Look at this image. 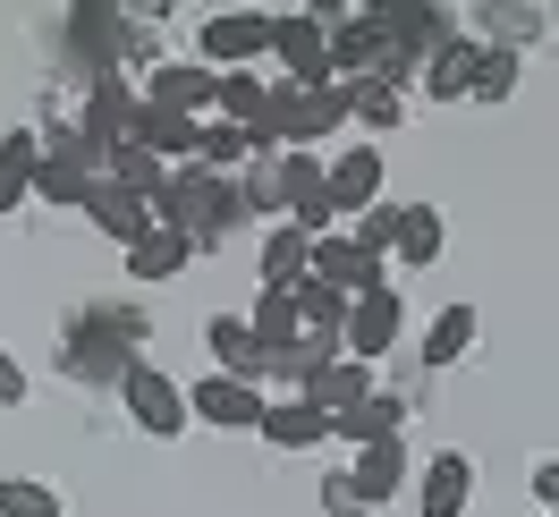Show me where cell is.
<instances>
[{"label": "cell", "mask_w": 559, "mask_h": 517, "mask_svg": "<svg viewBox=\"0 0 559 517\" xmlns=\"http://www.w3.org/2000/svg\"><path fill=\"white\" fill-rule=\"evenodd\" d=\"M144 306H119V297H94L60 322V374L69 381H94V390H119V374L144 356Z\"/></svg>", "instance_id": "1"}, {"label": "cell", "mask_w": 559, "mask_h": 517, "mask_svg": "<svg viewBox=\"0 0 559 517\" xmlns=\"http://www.w3.org/2000/svg\"><path fill=\"white\" fill-rule=\"evenodd\" d=\"M153 230H178V238L195 246H221V238H238L246 230V204H238V178H212V171H170V187L153 196Z\"/></svg>", "instance_id": "2"}, {"label": "cell", "mask_w": 559, "mask_h": 517, "mask_svg": "<svg viewBox=\"0 0 559 517\" xmlns=\"http://www.w3.org/2000/svg\"><path fill=\"white\" fill-rule=\"evenodd\" d=\"M272 60V9H212L195 17V69L229 77V69H254Z\"/></svg>", "instance_id": "3"}, {"label": "cell", "mask_w": 559, "mask_h": 517, "mask_svg": "<svg viewBox=\"0 0 559 517\" xmlns=\"http://www.w3.org/2000/svg\"><path fill=\"white\" fill-rule=\"evenodd\" d=\"M60 43H69V51H76L94 77H128L136 17H128V9H110V0H76L69 17H60Z\"/></svg>", "instance_id": "4"}, {"label": "cell", "mask_w": 559, "mask_h": 517, "mask_svg": "<svg viewBox=\"0 0 559 517\" xmlns=\"http://www.w3.org/2000/svg\"><path fill=\"white\" fill-rule=\"evenodd\" d=\"M272 60H280V85H306V94L340 85L331 77V26L314 9H272Z\"/></svg>", "instance_id": "5"}, {"label": "cell", "mask_w": 559, "mask_h": 517, "mask_svg": "<svg viewBox=\"0 0 559 517\" xmlns=\"http://www.w3.org/2000/svg\"><path fill=\"white\" fill-rule=\"evenodd\" d=\"M373 17H382L390 51H399L416 77H424L432 51H450V43L466 35V17H457V9H432V0H373Z\"/></svg>", "instance_id": "6"}, {"label": "cell", "mask_w": 559, "mask_h": 517, "mask_svg": "<svg viewBox=\"0 0 559 517\" xmlns=\"http://www.w3.org/2000/svg\"><path fill=\"white\" fill-rule=\"evenodd\" d=\"M119 399H128V424L153 433V442H178V433H187V390H178L162 365H144V356H136V365L119 374Z\"/></svg>", "instance_id": "7"}, {"label": "cell", "mask_w": 559, "mask_h": 517, "mask_svg": "<svg viewBox=\"0 0 559 517\" xmlns=\"http://www.w3.org/2000/svg\"><path fill=\"white\" fill-rule=\"evenodd\" d=\"M399 331H407V297H399V280H390V289H365V297L348 306L340 348H348L356 365H382L390 348H399Z\"/></svg>", "instance_id": "8"}, {"label": "cell", "mask_w": 559, "mask_h": 517, "mask_svg": "<svg viewBox=\"0 0 559 517\" xmlns=\"http://www.w3.org/2000/svg\"><path fill=\"white\" fill-rule=\"evenodd\" d=\"M280 204H288V221H297L306 238H331V230H340V212L322 196V153H280Z\"/></svg>", "instance_id": "9"}, {"label": "cell", "mask_w": 559, "mask_h": 517, "mask_svg": "<svg viewBox=\"0 0 559 517\" xmlns=\"http://www.w3.org/2000/svg\"><path fill=\"white\" fill-rule=\"evenodd\" d=\"M322 196H331V212H340V221L373 212V204H382V153H373V144L331 153V162H322Z\"/></svg>", "instance_id": "10"}, {"label": "cell", "mask_w": 559, "mask_h": 517, "mask_svg": "<svg viewBox=\"0 0 559 517\" xmlns=\"http://www.w3.org/2000/svg\"><path fill=\"white\" fill-rule=\"evenodd\" d=\"M306 272L322 280V289H340V297H365V289H390V263H373V255H365V246H348L340 238V230H331V238H314V255H306Z\"/></svg>", "instance_id": "11"}, {"label": "cell", "mask_w": 559, "mask_h": 517, "mask_svg": "<svg viewBox=\"0 0 559 517\" xmlns=\"http://www.w3.org/2000/svg\"><path fill=\"white\" fill-rule=\"evenodd\" d=\"M263 390L254 381H229V374H204L195 390H187V415H204V424H221V433H254L263 424Z\"/></svg>", "instance_id": "12"}, {"label": "cell", "mask_w": 559, "mask_h": 517, "mask_svg": "<svg viewBox=\"0 0 559 517\" xmlns=\"http://www.w3.org/2000/svg\"><path fill=\"white\" fill-rule=\"evenodd\" d=\"M212 85H221V77L195 69V60H153V77H144V94H136V103L178 110V119H212Z\"/></svg>", "instance_id": "13"}, {"label": "cell", "mask_w": 559, "mask_h": 517, "mask_svg": "<svg viewBox=\"0 0 559 517\" xmlns=\"http://www.w3.org/2000/svg\"><path fill=\"white\" fill-rule=\"evenodd\" d=\"M128 128H136V94H128V77H94V94H85V119H76V137L94 144V153H119L128 144Z\"/></svg>", "instance_id": "14"}, {"label": "cell", "mask_w": 559, "mask_h": 517, "mask_svg": "<svg viewBox=\"0 0 559 517\" xmlns=\"http://www.w3.org/2000/svg\"><path fill=\"white\" fill-rule=\"evenodd\" d=\"M382 60H390L382 17H373V9H348V17L331 26V77H340V85H356V77H373Z\"/></svg>", "instance_id": "15"}, {"label": "cell", "mask_w": 559, "mask_h": 517, "mask_svg": "<svg viewBox=\"0 0 559 517\" xmlns=\"http://www.w3.org/2000/svg\"><path fill=\"white\" fill-rule=\"evenodd\" d=\"M331 442H356V449H373V442H407V399H399V390H373V399H356L348 415H331Z\"/></svg>", "instance_id": "16"}, {"label": "cell", "mask_w": 559, "mask_h": 517, "mask_svg": "<svg viewBox=\"0 0 559 517\" xmlns=\"http://www.w3.org/2000/svg\"><path fill=\"white\" fill-rule=\"evenodd\" d=\"M466 501H475V458H466V449H441V458L424 467L416 517H466Z\"/></svg>", "instance_id": "17"}, {"label": "cell", "mask_w": 559, "mask_h": 517, "mask_svg": "<svg viewBox=\"0 0 559 517\" xmlns=\"http://www.w3.org/2000/svg\"><path fill=\"white\" fill-rule=\"evenodd\" d=\"M373 390H382V381H373V365H356V356H331L322 374H306V390H297V399H306V408H322V415H348L356 399H373Z\"/></svg>", "instance_id": "18"}, {"label": "cell", "mask_w": 559, "mask_h": 517, "mask_svg": "<svg viewBox=\"0 0 559 517\" xmlns=\"http://www.w3.org/2000/svg\"><path fill=\"white\" fill-rule=\"evenodd\" d=\"M195 128H204V119H178V110H153V103H136V128H128V144H144L153 162L187 171V162H195Z\"/></svg>", "instance_id": "19"}, {"label": "cell", "mask_w": 559, "mask_h": 517, "mask_svg": "<svg viewBox=\"0 0 559 517\" xmlns=\"http://www.w3.org/2000/svg\"><path fill=\"white\" fill-rule=\"evenodd\" d=\"M76 212H85V221H94L103 238H119V246H136L144 230H153V204H136V196H128V187H110V178H94Z\"/></svg>", "instance_id": "20"}, {"label": "cell", "mask_w": 559, "mask_h": 517, "mask_svg": "<svg viewBox=\"0 0 559 517\" xmlns=\"http://www.w3.org/2000/svg\"><path fill=\"white\" fill-rule=\"evenodd\" d=\"M348 483H356V501H365V509L399 501V483H407V442H373V449H356Z\"/></svg>", "instance_id": "21"}, {"label": "cell", "mask_w": 559, "mask_h": 517, "mask_svg": "<svg viewBox=\"0 0 559 517\" xmlns=\"http://www.w3.org/2000/svg\"><path fill=\"white\" fill-rule=\"evenodd\" d=\"M204 340H212V356H221V374H229V381H254V390H263V340L246 331V314H212Z\"/></svg>", "instance_id": "22"}, {"label": "cell", "mask_w": 559, "mask_h": 517, "mask_svg": "<svg viewBox=\"0 0 559 517\" xmlns=\"http://www.w3.org/2000/svg\"><path fill=\"white\" fill-rule=\"evenodd\" d=\"M475 60H484V43L475 35H457L450 51H432V60H424V94H432V103H466V94H475Z\"/></svg>", "instance_id": "23"}, {"label": "cell", "mask_w": 559, "mask_h": 517, "mask_svg": "<svg viewBox=\"0 0 559 517\" xmlns=\"http://www.w3.org/2000/svg\"><path fill=\"white\" fill-rule=\"evenodd\" d=\"M254 433H263L272 449H314V442H331V415H322V408H306V399H272Z\"/></svg>", "instance_id": "24"}, {"label": "cell", "mask_w": 559, "mask_h": 517, "mask_svg": "<svg viewBox=\"0 0 559 517\" xmlns=\"http://www.w3.org/2000/svg\"><path fill=\"white\" fill-rule=\"evenodd\" d=\"M35 171H43V137L35 128H9L0 137V212H17L35 196Z\"/></svg>", "instance_id": "25"}, {"label": "cell", "mask_w": 559, "mask_h": 517, "mask_svg": "<svg viewBox=\"0 0 559 517\" xmlns=\"http://www.w3.org/2000/svg\"><path fill=\"white\" fill-rule=\"evenodd\" d=\"M263 94H272V77L263 69H229L221 85H212V119H229V128H263Z\"/></svg>", "instance_id": "26"}, {"label": "cell", "mask_w": 559, "mask_h": 517, "mask_svg": "<svg viewBox=\"0 0 559 517\" xmlns=\"http://www.w3.org/2000/svg\"><path fill=\"white\" fill-rule=\"evenodd\" d=\"M441 246H450L441 212H432V204H399V246H390V255H399L407 272H432V263H441Z\"/></svg>", "instance_id": "27"}, {"label": "cell", "mask_w": 559, "mask_h": 517, "mask_svg": "<svg viewBox=\"0 0 559 517\" xmlns=\"http://www.w3.org/2000/svg\"><path fill=\"white\" fill-rule=\"evenodd\" d=\"M306 255H314V238H306L297 221H272V230H263V289L288 297V289L306 280Z\"/></svg>", "instance_id": "28"}, {"label": "cell", "mask_w": 559, "mask_h": 517, "mask_svg": "<svg viewBox=\"0 0 559 517\" xmlns=\"http://www.w3.org/2000/svg\"><path fill=\"white\" fill-rule=\"evenodd\" d=\"M187 263H195V246L178 238V230H144V238L128 246V280H144V289H153V280H178Z\"/></svg>", "instance_id": "29"}, {"label": "cell", "mask_w": 559, "mask_h": 517, "mask_svg": "<svg viewBox=\"0 0 559 517\" xmlns=\"http://www.w3.org/2000/svg\"><path fill=\"white\" fill-rule=\"evenodd\" d=\"M246 331L263 340V374H272V356H288V348L306 340V322H297V306H288L280 289H263V297H254V314H246Z\"/></svg>", "instance_id": "30"}, {"label": "cell", "mask_w": 559, "mask_h": 517, "mask_svg": "<svg viewBox=\"0 0 559 517\" xmlns=\"http://www.w3.org/2000/svg\"><path fill=\"white\" fill-rule=\"evenodd\" d=\"M475 331H484L475 306H441V314H432V331H424V365H432V374H450L457 356L475 348Z\"/></svg>", "instance_id": "31"}, {"label": "cell", "mask_w": 559, "mask_h": 517, "mask_svg": "<svg viewBox=\"0 0 559 517\" xmlns=\"http://www.w3.org/2000/svg\"><path fill=\"white\" fill-rule=\"evenodd\" d=\"M238 204H246V221H263V230L288 221V204H280V153H254L238 171Z\"/></svg>", "instance_id": "32"}, {"label": "cell", "mask_w": 559, "mask_h": 517, "mask_svg": "<svg viewBox=\"0 0 559 517\" xmlns=\"http://www.w3.org/2000/svg\"><path fill=\"white\" fill-rule=\"evenodd\" d=\"M288 306H297V322H306L314 340H340V331H348V297H340V289H322L314 272L288 289Z\"/></svg>", "instance_id": "33"}, {"label": "cell", "mask_w": 559, "mask_h": 517, "mask_svg": "<svg viewBox=\"0 0 559 517\" xmlns=\"http://www.w3.org/2000/svg\"><path fill=\"white\" fill-rule=\"evenodd\" d=\"M348 119H365L373 137H390V128H407V94L382 85V77H356L348 85Z\"/></svg>", "instance_id": "34"}, {"label": "cell", "mask_w": 559, "mask_h": 517, "mask_svg": "<svg viewBox=\"0 0 559 517\" xmlns=\"http://www.w3.org/2000/svg\"><path fill=\"white\" fill-rule=\"evenodd\" d=\"M103 178H110V187H128L136 204H153V196L170 187V162H153L144 144H119V153H110V162H103Z\"/></svg>", "instance_id": "35"}, {"label": "cell", "mask_w": 559, "mask_h": 517, "mask_svg": "<svg viewBox=\"0 0 559 517\" xmlns=\"http://www.w3.org/2000/svg\"><path fill=\"white\" fill-rule=\"evenodd\" d=\"M475 26L491 35V51H525V43H543V9H475Z\"/></svg>", "instance_id": "36"}, {"label": "cell", "mask_w": 559, "mask_h": 517, "mask_svg": "<svg viewBox=\"0 0 559 517\" xmlns=\"http://www.w3.org/2000/svg\"><path fill=\"white\" fill-rule=\"evenodd\" d=\"M0 517H60V492L35 475H0Z\"/></svg>", "instance_id": "37"}, {"label": "cell", "mask_w": 559, "mask_h": 517, "mask_svg": "<svg viewBox=\"0 0 559 517\" xmlns=\"http://www.w3.org/2000/svg\"><path fill=\"white\" fill-rule=\"evenodd\" d=\"M518 51H491L484 43V60H475V103H509V94H518Z\"/></svg>", "instance_id": "38"}, {"label": "cell", "mask_w": 559, "mask_h": 517, "mask_svg": "<svg viewBox=\"0 0 559 517\" xmlns=\"http://www.w3.org/2000/svg\"><path fill=\"white\" fill-rule=\"evenodd\" d=\"M348 246H365L373 263H390V246H399V204H373V212H356Z\"/></svg>", "instance_id": "39"}, {"label": "cell", "mask_w": 559, "mask_h": 517, "mask_svg": "<svg viewBox=\"0 0 559 517\" xmlns=\"http://www.w3.org/2000/svg\"><path fill=\"white\" fill-rule=\"evenodd\" d=\"M322 517H365V501H356V483H348V467H340V475H322Z\"/></svg>", "instance_id": "40"}, {"label": "cell", "mask_w": 559, "mask_h": 517, "mask_svg": "<svg viewBox=\"0 0 559 517\" xmlns=\"http://www.w3.org/2000/svg\"><path fill=\"white\" fill-rule=\"evenodd\" d=\"M0 408H26V365L0 348Z\"/></svg>", "instance_id": "41"}, {"label": "cell", "mask_w": 559, "mask_h": 517, "mask_svg": "<svg viewBox=\"0 0 559 517\" xmlns=\"http://www.w3.org/2000/svg\"><path fill=\"white\" fill-rule=\"evenodd\" d=\"M534 501H543V509H559V458H534Z\"/></svg>", "instance_id": "42"}, {"label": "cell", "mask_w": 559, "mask_h": 517, "mask_svg": "<svg viewBox=\"0 0 559 517\" xmlns=\"http://www.w3.org/2000/svg\"><path fill=\"white\" fill-rule=\"evenodd\" d=\"M551 517H559V509H551Z\"/></svg>", "instance_id": "43"}]
</instances>
